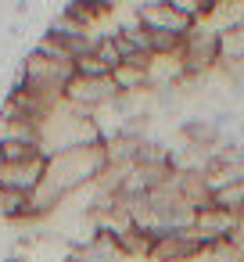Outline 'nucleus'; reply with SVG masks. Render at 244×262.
Listing matches in <instances>:
<instances>
[{
	"mask_svg": "<svg viewBox=\"0 0 244 262\" xmlns=\"http://www.w3.org/2000/svg\"><path fill=\"white\" fill-rule=\"evenodd\" d=\"M108 169V155H104V144H90V147H72V151H61L54 158H47V176L40 187H47L51 194L58 198H69L90 183H97Z\"/></svg>",
	"mask_w": 244,
	"mask_h": 262,
	"instance_id": "f257e3e1",
	"label": "nucleus"
},
{
	"mask_svg": "<svg viewBox=\"0 0 244 262\" xmlns=\"http://www.w3.org/2000/svg\"><path fill=\"white\" fill-rule=\"evenodd\" d=\"M137 22L147 33H169V36H180V40H187L190 29H194V22L176 11L172 0H151V4H140L137 8Z\"/></svg>",
	"mask_w": 244,
	"mask_h": 262,
	"instance_id": "f03ea898",
	"label": "nucleus"
},
{
	"mask_svg": "<svg viewBox=\"0 0 244 262\" xmlns=\"http://www.w3.org/2000/svg\"><path fill=\"white\" fill-rule=\"evenodd\" d=\"M115 97H119L115 79H83V76H76L69 83V90H65V101L83 108V112H90V115L108 108V104H115Z\"/></svg>",
	"mask_w": 244,
	"mask_h": 262,
	"instance_id": "7ed1b4c3",
	"label": "nucleus"
},
{
	"mask_svg": "<svg viewBox=\"0 0 244 262\" xmlns=\"http://www.w3.org/2000/svg\"><path fill=\"white\" fill-rule=\"evenodd\" d=\"M237 223H240V215H233V212H226V208H219V205H205V208L194 212L190 233H194L201 244H223V241L233 237Z\"/></svg>",
	"mask_w": 244,
	"mask_h": 262,
	"instance_id": "20e7f679",
	"label": "nucleus"
},
{
	"mask_svg": "<svg viewBox=\"0 0 244 262\" xmlns=\"http://www.w3.org/2000/svg\"><path fill=\"white\" fill-rule=\"evenodd\" d=\"M47 176V158L33 162H0V190H15V194H36V187Z\"/></svg>",
	"mask_w": 244,
	"mask_h": 262,
	"instance_id": "39448f33",
	"label": "nucleus"
},
{
	"mask_svg": "<svg viewBox=\"0 0 244 262\" xmlns=\"http://www.w3.org/2000/svg\"><path fill=\"white\" fill-rule=\"evenodd\" d=\"M197 251H201V241L190 230L187 233H162V237H154L147 262H190Z\"/></svg>",
	"mask_w": 244,
	"mask_h": 262,
	"instance_id": "423d86ee",
	"label": "nucleus"
},
{
	"mask_svg": "<svg viewBox=\"0 0 244 262\" xmlns=\"http://www.w3.org/2000/svg\"><path fill=\"white\" fill-rule=\"evenodd\" d=\"M219 65L223 69L244 65V22H230L219 29Z\"/></svg>",
	"mask_w": 244,
	"mask_h": 262,
	"instance_id": "0eeeda50",
	"label": "nucleus"
},
{
	"mask_svg": "<svg viewBox=\"0 0 244 262\" xmlns=\"http://www.w3.org/2000/svg\"><path fill=\"white\" fill-rule=\"evenodd\" d=\"M112 79H115L119 94H129V90H151L147 69H140V65H129V61H122V65L112 72Z\"/></svg>",
	"mask_w": 244,
	"mask_h": 262,
	"instance_id": "6e6552de",
	"label": "nucleus"
},
{
	"mask_svg": "<svg viewBox=\"0 0 244 262\" xmlns=\"http://www.w3.org/2000/svg\"><path fill=\"white\" fill-rule=\"evenodd\" d=\"M0 215L4 219H33V194L0 190Z\"/></svg>",
	"mask_w": 244,
	"mask_h": 262,
	"instance_id": "1a4fd4ad",
	"label": "nucleus"
},
{
	"mask_svg": "<svg viewBox=\"0 0 244 262\" xmlns=\"http://www.w3.org/2000/svg\"><path fill=\"white\" fill-rule=\"evenodd\" d=\"M212 205H219V208H226L233 215H244V183H233L226 190H215L212 194Z\"/></svg>",
	"mask_w": 244,
	"mask_h": 262,
	"instance_id": "9d476101",
	"label": "nucleus"
}]
</instances>
